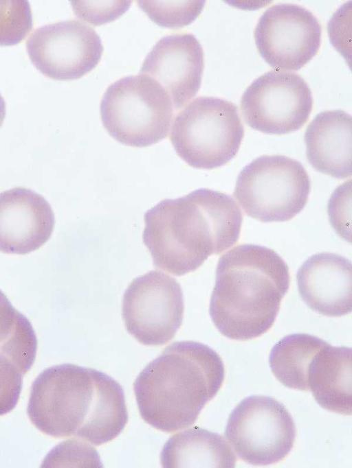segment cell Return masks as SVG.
<instances>
[{"instance_id": "2", "label": "cell", "mask_w": 352, "mask_h": 468, "mask_svg": "<svg viewBox=\"0 0 352 468\" xmlns=\"http://www.w3.org/2000/svg\"><path fill=\"white\" fill-rule=\"evenodd\" d=\"M142 239L155 267L182 276L239 240L243 215L230 196L201 188L165 199L144 215Z\"/></svg>"}, {"instance_id": "27", "label": "cell", "mask_w": 352, "mask_h": 468, "mask_svg": "<svg viewBox=\"0 0 352 468\" xmlns=\"http://www.w3.org/2000/svg\"><path fill=\"white\" fill-rule=\"evenodd\" d=\"M6 103L5 101L0 94V127L2 126L3 120L6 117Z\"/></svg>"}, {"instance_id": "10", "label": "cell", "mask_w": 352, "mask_h": 468, "mask_svg": "<svg viewBox=\"0 0 352 468\" xmlns=\"http://www.w3.org/2000/svg\"><path fill=\"white\" fill-rule=\"evenodd\" d=\"M308 84L298 73L270 71L255 79L240 102L245 122L268 134H285L300 129L313 107Z\"/></svg>"}, {"instance_id": "11", "label": "cell", "mask_w": 352, "mask_h": 468, "mask_svg": "<svg viewBox=\"0 0 352 468\" xmlns=\"http://www.w3.org/2000/svg\"><path fill=\"white\" fill-rule=\"evenodd\" d=\"M322 27L306 8L292 3H278L261 15L254 30L258 53L277 71H297L318 53Z\"/></svg>"}, {"instance_id": "14", "label": "cell", "mask_w": 352, "mask_h": 468, "mask_svg": "<svg viewBox=\"0 0 352 468\" xmlns=\"http://www.w3.org/2000/svg\"><path fill=\"white\" fill-rule=\"evenodd\" d=\"M55 217L48 202L24 187L0 193V251L25 255L43 246L50 238Z\"/></svg>"}, {"instance_id": "15", "label": "cell", "mask_w": 352, "mask_h": 468, "mask_svg": "<svg viewBox=\"0 0 352 468\" xmlns=\"http://www.w3.org/2000/svg\"><path fill=\"white\" fill-rule=\"evenodd\" d=\"M298 293L313 311L339 317L352 309V266L339 255L322 252L306 259L298 270Z\"/></svg>"}, {"instance_id": "3", "label": "cell", "mask_w": 352, "mask_h": 468, "mask_svg": "<svg viewBox=\"0 0 352 468\" xmlns=\"http://www.w3.org/2000/svg\"><path fill=\"white\" fill-rule=\"evenodd\" d=\"M289 284L288 266L276 252L259 245H238L219 259L211 319L230 339L261 336L274 325Z\"/></svg>"}, {"instance_id": "26", "label": "cell", "mask_w": 352, "mask_h": 468, "mask_svg": "<svg viewBox=\"0 0 352 468\" xmlns=\"http://www.w3.org/2000/svg\"><path fill=\"white\" fill-rule=\"evenodd\" d=\"M351 180L340 185L331 194L328 202L331 224L336 233L351 242Z\"/></svg>"}, {"instance_id": "1", "label": "cell", "mask_w": 352, "mask_h": 468, "mask_svg": "<svg viewBox=\"0 0 352 468\" xmlns=\"http://www.w3.org/2000/svg\"><path fill=\"white\" fill-rule=\"evenodd\" d=\"M27 412L45 434L96 446L116 438L129 420L120 384L103 372L73 364L40 373L32 384Z\"/></svg>"}, {"instance_id": "12", "label": "cell", "mask_w": 352, "mask_h": 468, "mask_svg": "<svg viewBox=\"0 0 352 468\" xmlns=\"http://www.w3.org/2000/svg\"><path fill=\"white\" fill-rule=\"evenodd\" d=\"M29 58L45 76L56 80L80 78L100 60L103 45L95 30L82 21L67 20L42 26L26 42Z\"/></svg>"}, {"instance_id": "16", "label": "cell", "mask_w": 352, "mask_h": 468, "mask_svg": "<svg viewBox=\"0 0 352 468\" xmlns=\"http://www.w3.org/2000/svg\"><path fill=\"white\" fill-rule=\"evenodd\" d=\"M306 156L317 171L342 179L351 176L352 117L342 110L318 113L305 132Z\"/></svg>"}, {"instance_id": "5", "label": "cell", "mask_w": 352, "mask_h": 468, "mask_svg": "<svg viewBox=\"0 0 352 468\" xmlns=\"http://www.w3.org/2000/svg\"><path fill=\"white\" fill-rule=\"evenodd\" d=\"M244 128L237 106L215 97L201 96L175 117L170 140L177 155L196 169L220 167L237 154Z\"/></svg>"}, {"instance_id": "6", "label": "cell", "mask_w": 352, "mask_h": 468, "mask_svg": "<svg viewBox=\"0 0 352 468\" xmlns=\"http://www.w3.org/2000/svg\"><path fill=\"white\" fill-rule=\"evenodd\" d=\"M174 108L169 95L154 80L143 75L122 78L107 89L100 106L107 132L131 147H148L168 134Z\"/></svg>"}, {"instance_id": "13", "label": "cell", "mask_w": 352, "mask_h": 468, "mask_svg": "<svg viewBox=\"0 0 352 468\" xmlns=\"http://www.w3.org/2000/svg\"><path fill=\"white\" fill-rule=\"evenodd\" d=\"M204 68L200 43L193 34L182 33L164 36L157 42L145 58L140 73L157 82L177 110L197 93Z\"/></svg>"}, {"instance_id": "9", "label": "cell", "mask_w": 352, "mask_h": 468, "mask_svg": "<svg viewBox=\"0 0 352 468\" xmlns=\"http://www.w3.org/2000/svg\"><path fill=\"white\" fill-rule=\"evenodd\" d=\"M184 310L179 283L159 270L134 279L126 289L122 303L127 331L148 346L171 340L182 325Z\"/></svg>"}, {"instance_id": "25", "label": "cell", "mask_w": 352, "mask_h": 468, "mask_svg": "<svg viewBox=\"0 0 352 468\" xmlns=\"http://www.w3.org/2000/svg\"><path fill=\"white\" fill-rule=\"evenodd\" d=\"M24 375L11 358L0 352V416L10 412L16 406Z\"/></svg>"}, {"instance_id": "21", "label": "cell", "mask_w": 352, "mask_h": 468, "mask_svg": "<svg viewBox=\"0 0 352 468\" xmlns=\"http://www.w3.org/2000/svg\"><path fill=\"white\" fill-rule=\"evenodd\" d=\"M138 3L157 25L179 28L190 25L199 16L205 1H138Z\"/></svg>"}, {"instance_id": "4", "label": "cell", "mask_w": 352, "mask_h": 468, "mask_svg": "<svg viewBox=\"0 0 352 468\" xmlns=\"http://www.w3.org/2000/svg\"><path fill=\"white\" fill-rule=\"evenodd\" d=\"M224 376L223 361L212 348L195 341L175 342L134 382L140 416L162 432L185 429L218 393Z\"/></svg>"}, {"instance_id": "17", "label": "cell", "mask_w": 352, "mask_h": 468, "mask_svg": "<svg viewBox=\"0 0 352 468\" xmlns=\"http://www.w3.org/2000/svg\"><path fill=\"white\" fill-rule=\"evenodd\" d=\"M351 349L327 342L316 353L308 370L309 390L316 402L329 411L352 412Z\"/></svg>"}, {"instance_id": "7", "label": "cell", "mask_w": 352, "mask_h": 468, "mask_svg": "<svg viewBox=\"0 0 352 468\" xmlns=\"http://www.w3.org/2000/svg\"><path fill=\"white\" fill-rule=\"evenodd\" d=\"M310 191L309 174L299 161L284 155H263L241 171L233 195L250 217L278 222L297 215Z\"/></svg>"}, {"instance_id": "24", "label": "cell", "mask_w": 352, "mask_h": 468, "mask_svg": "<svg viewBox=\"0 0 352 468\" xmlns=\"http://www.w3.org/2000/svg\"><path fill=\"white\" fill-rule=\"evenodd\" d=\"M75 15L94 25L115 21L124 14L131 1H70Z\"/></svg>"}, {"instance_id": "8", "label": "cell", "mask_w": 352, "mask_h": 468, "mask_svg": "<svg viewBox=\"0 0 352 468\" xmlns=\"http://www.w3.org/2000/svg\"><path fill=\"white\" fill-rule=\"evenodd\" d=\"M224 433L239 458L252 465H267L288 455L296 430L283 403L270 396L252 395L233 409Z\"/></svg>"}, {"instance_id": "19", "label": "cell", "mask_w": 352, "mask_h": 468, "mask_svg": "<svg viewBox=\"0 0 352 468\" xmlns=\"http://www.w3.org/2000/svg\"><path fill=\"white\" fill-rule=\"evenodd\" d=\"M327 343L308 334L287 335L272 347L269 357L271 371L285 386L309 390L308 370L316 353Z\"/></svg>"}, {"instance_id": "22", "label": "cell", "mask_w": 352, "mask_h": 468, "mask_svg": "<svg viewBox=\"0 0 352 468\" xmlns=\"http://www.w3.org/2000/svg\"><path fill=\"white\" fill-rule=\"evenodd\" d=\"M32 27V16L26 0H0V46L21 42Z\"/></svg>"}, {"instance_id": "23", "label": "cell", "mask_w": 352, "mask_h": 468, "mask_svg": "<svg viewBox=\"0 0 352 468\" xmlns=\"http://www.w3.org/2000/svg\"><path fill=\"white\" fill-rule=\"evenodd\" d=\"M101 467L98 452L85 442L71 439L55 447L45 458L41 467Z\"/></svg>"}, {"instance_id": "20", "label": "cell", "mask_w": 352, "mask_h": 468, "mask_svg": "<svg viewBox=\"0 0 352 468\" xmlns=\"http://www.w3.org/2000/svg\"><path fill=\"white\" fill-rule=\"evenodd\" d=\"M37 347L38 340L32 324L0 290V352L26 373L34 364Z\"/></svg>"}, {"instance_id": "18", "label": "cell", "mask_w": 352, "mask_h": 468, "mask_svg": "<svg viewBox=\"0 0 352 468\" xmlns=\"http://www.w3.org/2000/svg\"><path fill=\"white\" fill-rule=\"evenodd\" d=\"M160 460L166 468H231L236 458L221 435L195 426L172 436L162 447Z\"/></svg>"}]
</instances>
